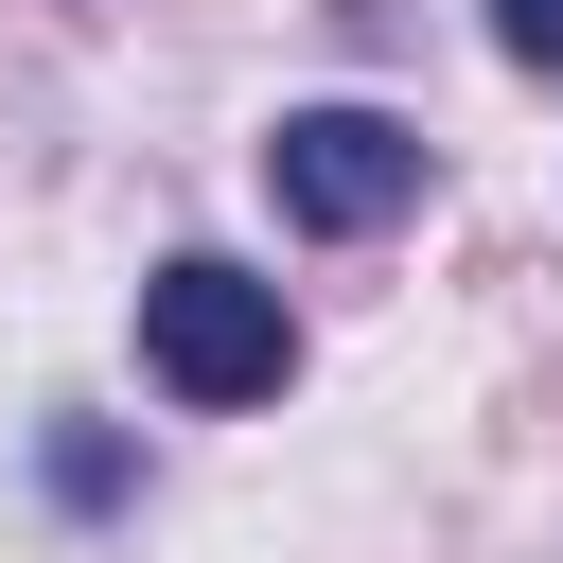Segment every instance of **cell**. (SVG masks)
I'll list each match as a JSON object with an SVG mask.
<instances>
[{
	"label": "cell",
	"instance_id": "obj_3",
	"mask_svg": "<svg viewBox=\"0 0 563 563\" xmlns=\"http://www.w3.org/2000/svg\"><path fill=\"white\" fill-rule=\"evenodd\" d=\"M493 53H528V70H563V0H493Z\"/></svg>",
	"mask_w": 563,
	"mask_h": 563
},
{
	"label": "cell",
	"instance_id": "obj_2",
	"mask_svg": "<svg viewBox=\"0 0 563 563\" xmlns=\"http://www.w3.org/2000/svg\"><path fill=\"white\" fill-rule=\"evenodd\" d=\"M264 194H282L299 229H387V211L422 194V141H405L387 106H299V123L264 141Z\"/></svg>",
	"mask_w": 563,
	"mask_h": 563
},
{
	"label": "cell",
	"instance_id": "obj_1",
	"mask_svg": "<svg viewBox=\"0 0 563 563\" xmlns=\"http://www.w3.org/2000/svg\"><path fill=\"white\" fill-rule=\"evenodd\" d=\"M141 369H158L176 405H264V387L299 369L282 282H246V264H158V282H141Z\"/></svg>",
	"mask_w": 563,
	"mask_h": 563
}]
</instances>
